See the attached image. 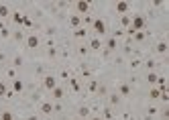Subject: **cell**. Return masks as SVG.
Masks as SVG:
<instances>
[{"mask_svg": "<svg viewBox=\"0 0 169 120\" xmlns=\"http://www.w3.org/2000/svg\"><path fill=\"white\" fill-rule=\"evenodd\" d=\"M133 27H130V31L133 33H136V31H143V27H145V16H141V14H136V16H133Z\"/></svg>", "mask_w": 169, "mask_h": 120, "instance_id": "1", "label": "cell"}, {"mask_svg": "<svg viewBox=\"0 0 169 120\" xmlns=\"http://www.w3.org/2000/svg\"><path fill=\"white\" fill-rule=\"evenodd\" d=\"M43 87H45V90L57 87V77H55V75H45V77H43Z\"/></svg>", "mask_w": 169, "mask_h": 120, "instance_id": "2", "label": "cell"}, {"mask_svg": "<svg viewBox=\"0 0 169 120\" xmlns=\"http://www.w3.org/2000/svg\"><path fill=\"white\" fill-rule=\"evenodd\" d=\"M39 43H41L39 35H29V37H27V47H29V49H37Z\"/></svg>", "mask_w": 169, "mask_h": 120, "instance_id": "3", "label": "cell"}, {"mask_svg": "<svg viewBox=\"0 0 169 120\" xmlns=\"http://www.w3.org/2000/svg\"><path fill=\"white\" fill-rule=\"evenodd\" d=\"M94 29H96V33L104 35V33H106V25H104V20H102V19H96V20H94Z\"/></svg>", "mask_w": 169, "mask_h": 120, "instance_id": "4", "label": "cell"}, {"mask_svg": "<svg viewBox=\"0 0 169 120\" xmlns=\"http://www.w3.org/2000/svg\"><path fill=\"white\" fill-rule=\"evenodd\" d=\"M130 94V84H120V86H118V96H124V98H126V96H129Z\"/></svg>", "mask_w": 169, "mask_h": 120, "instance_id": "5", "label": "cell"}, {"mask_svg": "<svg viewBox=\"0 0 169 120\" xmlns=\"http://www.w3.org/2000/svg\"><path fill=\"white\" fill-rule=\"evenodd\" d=\"M80 25H81V16L80 14H74V16L69 19V27L71 29H80Z\"/></svg>", "mask_w": 169, "mask_h": 120, "instance_id": "6", "label": "cell"}, {"mask_svg": "<svg viewBox=\"0 0 169 120\" xmlns=\"http://www.w3.org/2000/svg\"><path fill=\"white\" fill-rule=\"evenodd\" d=\"M88 49H94V51H100V49H102V41L98 39V37H94V39L90 41V47H88Z\"/></svg>", "mask_w": 169, "mask_h": 120, "instance_id": "7", "label": "cell"}, {"mask_svg": "<svg viewBox=\"0 0 169 120\" xmlns=\"http://www.w3.org/2000/svg\"><path fill=\"white\" fill-rule=\"evenodd\" d=\"M53 112V104L51 102H43L41 104V114H51Z\"/></svg>", "mask_w": 169, "mask_h": 120, "instance_id": "8", "label": "cell"}, {"mask_svg": "<svg viewBox=\"0 0 169 120\" xmlns=\"http://www.w3.org/2000/svg\"><path fill=\"white\" fill-rule=\"evenodd\" d=\"M155 51L157 53H161V55H165L167 53V43H165V41H159V43L155 45Z\"/></svg>", "mask_w": 169, "mask_h": 120, "instance_id": "9", "label": "cell"}, {"mask_svg": "<svg viewBox=\"0 0 169 120\" xmlns=\"http://www.w3.org/2000/svg\"><path fill=\"white\" fill-rule=\"evenodd\" d=\"M51 96H53V100H61V98H63V87H53V90H51Z\"/></svg>", "mask_w": 169, "mask_h": 120, "instance_id": "10", "label": "cell"}, {"mask_svg": "<svg viewBox=\"0 0 169 120\" xmlns=\"http://www.w3.org/2000/svg\"><path fill=\"white\" fill-rule=\"evenodd\" d=\"M108 100H110V106H120V96H118V94H110L108 96Z\"/></svg>", "mask_w": 169, "mask_h": 120, "instance_id": "11", "label": "cell"}, {"mask_svg": "<svg viewBox=\"0 0 169 120\" xmlns=\"http://www.w3.org/2000/svg\"><path fill=\"white\" fill-rule=\"evenodd\" d=\"M78 116H81V118H90V108L88 106H80L78 108Z\"/></svg>", "mask_w": 169, "mask_h": 120, "instance_id": "12", "label": "cell"}, {"mask_svg": "<svg viewBox=\"0 0 169 120\" xmlns=\"http://www.w3.org/2000/svg\"><path fill=\"white\" fill-rule=\"evenodd\" d=\"M116 12H120V14L129 12V2H118L116 4Z\"/></svg>", "mask_w": 169, "mask_h": 120, "instance_id": "13", "label": "cell"}, {"mask_svg": "<svg viewBox=\"0 0 169 120\" xmlns=\"http://www.w3.org/2000/svg\"><path fill=\"white\" fill-rule=\"evenodd\" d=\"M157 80H159V75H157L155 71H149V74H147V81H149L151 86H157Z\"/></svg>", "mask_w": 169, "mask_h": 120, "instance_id": "14", "label": "cell"}, {"mask_svg": "<svg viewBox=\"0 0 169 120\" xmlns=\"http://www.w3.org/2000/svg\"><path fill=\"white\" fill-rule=\"evenodd\" d=\"M10 16V8L6 4H0V19H8Z\"/></svg>", "mask_w": 169, "mask_h": 120, "instance_id": "15", "label": "cell"}, {"mask_svg": "<svg viewBox=\"0 0 169 120\" xmlns=\"http://www.w3.org/2000/svg\"><path fill=\"white\" fill-rule=\"evenodd\" d=\"M75 8H78V12H84V14H86V12L90 10V4H88V2H78V4H75Z\"/></svg>", "mask_w": 169, "mask_h": 120, "instance_id": "16", "label": "cell"}, {"mask_svg": "<svg viewBox=\"0 0 169 120\" xmlns=\"http://www.w3.org/2000/svg\"><path fill=\"white\" fill-rule=\"evenodd\" d=\"M114 49H116V39H114V37H110V39L106 41V51H110V53H112Z\"/></svg>", "mask_w": 169, "mask_h": 120, "instance_id": "17", "label": "cell"}, {"mask_svg": "<svg viewBox=\"0 0 169 120\" xmlns=\"http://www.w3.org/2000/svg\"><path fill=\"white\" fill-rule=\"evenodd\" d=\"M22 87H25V84H22L20 80H14V81H12V90H14L16 94H20V92H22Z\"/></svg>", "mask_w": 169, "mask_h": 120, "instance_id": "18", "label": "cell"}, {"mask_svg": "<svg viewBox=\"0 0 169 120\" xmlns=\"http://www.w3.org/2000/svg\"><path fill=\"white\" fill-rule=\"evenodd\" d=\"M133 39L135 41H145L147 39V33H145V31H136V33H133Z\"/></svg>", "mask_w": 169, "mask_h": 120, "instance_id": "19", "label": "cell"}, {"mask_svg": "<svg viewBox=\"0 0 169 120\" xmlns=\"http://www.w3.org/2000/svg\"><path fill=\"white\" fill-rule=\"evenodd\" d=\"M86 35H88V31H86V29H75L74 37H75V39H84Z\"/></svg>", "mask_w": 169, "mask_h": 120, "instance_id": "20", "label": "cell"}, {"mask_svg": "<svg viewBox=\"0 0 169 120\" xmlns=\"http://www.w3.org/2000/svg\"><path fill=\"white\" fill-rule=\"evenodd\" d=\"M149 98H151V100H157V98H161V92H159L157 87H151V92H149Z\"/></svg>", "mask_w": 169, "mask_h": 120, "instance_id": "21", "label": "cell"}, {"mask_svg": "<svg viewBox=\"0 0 169 120\" xmlns=\"http://www.w3.org/2000/svg\"><path fill=\"white\" fill-rule=\"evenodd\" d=\"M100 118L112 120V118H114V116H112V110H110V108H104V110H102V116H100Z\"/></svg>", "mask_w": 169, "mask_h": 120, "instance_id": "22", "label": "cell"}, {"mask_svg": "<svg viewBox=\"0 0 169 120\" xmlns=\"http://www.w3.org/2000/svg\"><path fill=\"white\" fill-rule=\"evenodd\" d=\"M96 94H98V96H106V94H108V87L104 86V84H100L98 90H96Z\"/></svg>", "mask_w": 169, "mask_h": 120, "instance_id": "23", "label": "cell"}, {"mask_svg": "<svg viewBox=\"0 0 169 120\" xmlns=\"http://www.w3.org/2000/svg\"><path fill=\"white\" fill-rule=\"evenodd\" d=\"M155 65H157L155 59H147V61H145V67H147L149 71H153V69H155Z\"/></svg>", "mask_w": 169, "mask_h": 120, "instance_id": "24", "label": "cell"}, {"mask_svg": "<svg viewBox=\"0 0 169 120\" xmlns=\"http://www.w3.org/2000/svg\"><path fill=\"white\" fill-rule=\"evenodd\" d=\"M22 63H25V59H22V55H16V57L12 59V65H14V67H20Z\"/></svg>", "mask_w": 169, "mask_h": 120, "instance_id": "25", "label": "cell"}, {"mask_svg": "<svg viewBox=\"0 0 169 120\" xmlns=\"http://www.w3.org/2000/svg\"><path fill=\"white\" fill-rule=\"evenodd\" d=\"M78 53H80L81 57H86V55L90 53V49H88V47H86V45H80V47H78Z\"/></svg>", "mask_w": 169, "mask_h": 120, "instance_id": "26", "label": "cell"}, {"mask_svg": "<svg viewBox=\"0 0 169 120\" xmlns=\"http://www.w3.org/2000/svg\"><path fill=\"white\" fill-rule=\"evenodd\" d=\"M98 86H100V81L92 80V81H90V84H88V90H90V92H96V90H98Z\"/></svg>", "mask_w": 169, "mask_h": 120, "instance_id": "27", "label": "cell"}, {"mask_svg": "<svg viewBox=\"0 0 169 120\" xmlns=\"http://www.w3.org/2000/svg\"><path fill=\"white\" fill-rule=\"evenodd\" d=\"M12 20H14V22H16V25H20V22L25 20V16H22V14H20V12H14V14H12Z\"/></svg>", "mask_w": 169, "mask_h": 120, "instance_id": "28", "label": "cell"}, {"mask_svg": "<svg viewBox=\"0 0 169 120\" xmlns=\"http://www.w3.org/2000/svg\"><path fill=\"white\" fill-rule=\"evenodd\" d=\"M12 35H14V41H22V39H25V35H22V31H20V29H16Z\"/></svg>", "mask_w": 169, "mask_h": 120, "instance_id": "29", "label": "cell"}, {"mask_svg": "<svg viewBox=\"0 0 169 120\" xmlns=\"http://www.w3.org/2000/svg\"><path fill=\"white\" fill-rule=\"evenodd\" d=\"M0 118H2V120H12V112H8V110H6V112L0 114Z\"/></svg>", "mask_w": 169, "mask_h": 120, "instance_id": "30", "label": "cell"}, {"mask_svg": "<svg viewBox=\"0 0 169 120\" xmlns=\"http://www.w3.org/2000/svg\"><path fill=\"white\" fill-rule=\"evenodd\" d=\"M47 55H49V57H51V59H53V57H57V49H55V47H49Z\"/></svg>", "mask_w": 169, "mask_h": 120, "instance_id": "31", "label": "cell"}, {"mask_svg": "<svg viewBox=\"0 0 169 120\" xmlns=\"http://www.w3.org/2000/svg\"><path fill=\"white\" fill-rule=\"evenodd\" d=\"M69 84H71V90H74V92H78V90H80V84H78V80H69Z\"/></svg>", "mask_w": 169, "mask_h": 120, "instance_id": "32", "label": "cell"}, {"mask_svg": "<svg viewBox=\"0 0 169 120\" xmlns=\"http://www.w3.org/2000/svg\"><path fill=\"white\" fill-rule=\"evenodd\" d=\"M45 33H47L49 37H53V35L57 33V29H55V27H47V29H45Z\"/></svg>", "mask_w": 169, "mask_h": 120, "instance_id": "33", "label": "cell"}, {"mask_svg": "<svg viewBox=\"0 0 169 120\" xmlns=\"http://www.w3.org/2000/svg\"><path fill=\"white\" fill-rule=\"evenodd\" d=\"M155 114H157V108H155V106H149V108H147V116H155Z\"/></svg>", "mask_w": 169, "mask_h": 120, "instance_id": "34", "label": "cell"}, {"mask_svg": "<svg viewBox=\"0 0 169 120\" xmlns=\"http://www.w3.org/2000/svg\"><path fill=\"white\" fill-rule=\"evenodd\" d=\"M120 22L124 25V27H129V25H130V16H122V19H120Z\"/></svg>", "mask_w": 169, "mask_h": 120, "instance_id": "35", "label": "cell"}, {"mask_svg": "<svg viewBox=\"0 0 169 120\" xmlns=\"http://www.w3.org/2000/svg\"><path fill=\"white\" fill-rule=\"evenodd\" d=\"M139 65H141V59H133L130 61V67H133V69H136Z\"/></svg>", "mask_w": 169, "mask_h": 120, "instance_id": "36", "label": "cell"}, {"mask_svg": "<svg viewBox=\"0 0 169 120\" xmlns=\"http://www.w3.org/2000/svg\"><path fill=\"white\" fill-rule=\"evenodd\" d=\"M4 94H6V84L0 81V96H4Z\"/></svg>", "mask_w": 169, "mask_h": 120, "instance_id": "37", "label": "cell"}, {"mask_svg": "<svg viewBox=\"0 0 169 120\" xmlns=\"http://www.w3.org/2000/svg\"><path fill=\"white\" fill-rule=\"evenodd\" d=\"M31 100H33V102H39V100H41V94H39V92H35L33 96H31Z\"/></svg>", "mask_w": 169, "mask_h": 120, "instance_id": "38", "label": "cell"}, {"mask_svg": "<svg viewBox=\"0 0 169 120\" xmlns=\"http://www.w3.org/2000/svg\"><path fill=\"white\" fill-rule=\"evenodd\" d=\"M43 74H45V69H43V67L39 65V67H37V75H43Z\"/></svg>", "mask_w": 169, "mask_h": 120, "instance_id": "39", "label": "cell"}, {"mask_svg": "<svg viewBox=\"0 0 169 120\" xmlns=\"http://www.w3.org/2000/svg\"><path fill=\"white\" fill-rule=\"evenodd\" d=\"M27 120H39V116H37V114H31V116H29Z\"/></svg>", "mask_w": 169, "mask_h": 120, "instance_id": "40", "label": "cell"}, {"mask_svg": "<svg viewBox=\"0 0 169 120\" xmlns=\"http://www.w3.org/2000/svg\"><path fill=\"white\" fill-rule=\"evenodd\" d=\"M90 120H102V118H100V116H94V118H90Z\"/></svg>", "mask_w": 169, "mask_h": 120, "instance_id": "41", "label": "cell"}]
</instances>
